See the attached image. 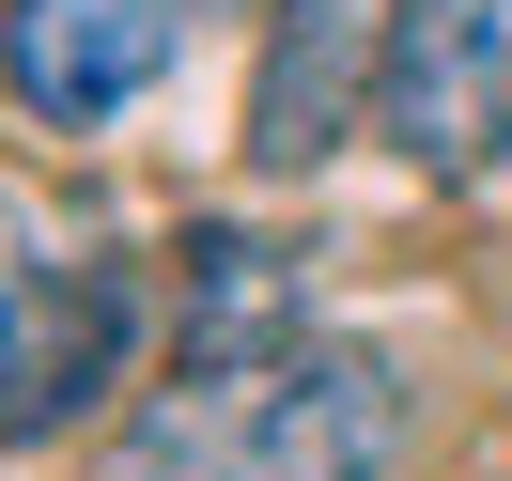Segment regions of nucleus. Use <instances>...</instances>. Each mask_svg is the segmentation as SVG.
Listing matches in <instances>:
<instances>
[{"instance_id":"obj_4","label":"nucleus","mask_w":512,"mask_h":481,"mask_svg":"<svg viewBox=\"0 0 512 481\" xmlns=\"http://www.w3.org/2000/svg\"><path fill=\"white\" fill-rule=\"evenodd\" d=\"M187 47V0H0V94L32 125H109Z\"/></svg>"},{"instance_id":"obj_6","label":"nucleus","mask_w":512,"mask_h":481,"mask_svg":"<svg viewBox=\"0 0 512 481\" xmlns=\"http://www.w3.org/2000/svg\"><path fill=\"white\" fill-rule=\"evenodd\" d=\"M264 342H311V295L264 233H202L187 249V342L171 357H264Z\"/></svg>"},{"instance_id":"obj_5","label":"nucleus","mask_w":512,"mask_h":481,"mask_svg":"<svg viewBox=\"0 0 512 481\" xmlns=\"http://www.w3.org/2000/svg\"><path fill=\"white\" fill-rule=\"evenodd\" d=\"M125 357V280L109 264H32L0 249V435H63Z\"/></svg>"},{"instance_id":"obj_3","label":"nucleus","mask_w":512,"mask_h":481,"mask_svg":"<svg viewBox=\"0 0 512 481\" xmlns=\"http://www.w3.org/2000/svg\"><path fill=\"white\" fill-rule=\"evenodd\" d=\"M388 94V0H264L249 63V171H326L357 140V109Z\"/></svg>"},{"instance_id":"obj_1","label":"nucleus","mask_w":512,"mask_h":481,"mask_svg":"<svg viewBox=\"0 0 512 481\" xmlns=\"http://www.w3.org/2000/svg\"><path fill=\"white\" fill-rule=\"evenodd\" d=\"M388 450H404L388 357L264 342V357H171L94 481H388Z\"/></svg>"},{"instance_id":"obj_2","label":"nucleus","mask_w":512,"mask_h":481,"mask_svg":"<svg viewBox=\"0 0 512 481\" xmlns=\"http://www.w3.org/2000/svg\"><path fill=\"white\" fill-rule=\"evenodd\" d=\"M373 125L419 187H497L512 171V0H388Z\"/></svg>"}]
</instances>
